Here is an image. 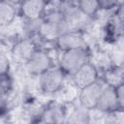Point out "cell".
Masks as SVG:
<instances>
[{"label":"cell","instance_id":"cell-1","mask_svg":"<svg viewBox=\"0 0 124 124\" xmlns=\"http://www.w3.org/2000/svg\"><path fill=\"white\" fill-rule=\"evenodd\" d=\"M90 49L78 48L61 51L58 66L68 77L75 75L82 66L90 60Z\"/></svg>","mask_w":124,"mask_h":124},{"label":"cell","instance_id":"cell-2","mask_svg":"<svg viewBox=\"0 0 124 124\" xmlns=\"http://www.w3.org/2000/svg\"><path fill=\"white\" fill-rule=\"evenodd\" d=\"M68 76L59 66H53L39 76L41 94L55 95L63 87Z\"/></svg>","mask_w":124,"mask_h":124},{"label":"cell","instance_id":"cell-3","mask_svg":"<svg viewBox=\"0 0 124 124\" xmlns=\"http://www.w3.org/2000/svg\"><path fill=\"white\" fill-rule=\"evenodd\" d=\"M24 66L30 75L40 76L55 65L46 49L37 48Z\"/></svg>","mask_w":124,"mask_h":124},{"label":"cell","instance_id":"cell-4","mask_svg":"<svg viewBox=\"0 0 124 124\" xmlns=\"http://www.w3.org/2000/svg\"><path fill=\"white\" fill-rule=\"evenodd\" d=\"M36 49L37 46L33 39L22 38L12 47L10 52L11 60H13L16 66H24Z\"/></svg>","mask_w":124,"mask_h":124},{"label":"cell","instance_id":"cell-5","mask_svg":"<svg viewBox=\"0 0 124 124\" xmlns=\"http://www.w3.org/2000/svg\"><path fill=\"white\" fill-rule=\"evenodd\" d=\"M69 104H63L54 100L46 107L41 116V122L45 124H64Z\"/></svg>","mask_w":124,"mask_h":124},{"label":"cell","instance_id":"cell-6","mask_svg":"<svg viewBox=\"0 0 124 124\" xmlns=\"http://www.w3.org/2000/svg\"><path fill=\"white\" fill-rule=\"evenodd\" d=\"M106 83L101 79V78L94 83L81 88L79 90L78 103H79L82 107L87 109L95 108L99 100V97L105 87Z\"/></svg>","mask_w":124,"mask_h":124},{"label":"cell","instance_id":"cell-7","mask_svg":"<svg viewBox=\"0 0 124 124\" xmlns=\"http://www.w3.org/2000/svg\"><path fill=\"white\" fill-rule=\"evenodd\" d=\"M55 46L61 51L88 48L83 33L78 31H69L60 36L55 42Z\"/></svg>","mask_w":124,"mask_h":124},{"label":"cell","instance_id":"cell-8","mask_svg":"<svg viewBox=\"0 0 124 124\" xmlns=\"http://www.w3.org/2000/svg\"><path fill=\"white\" fill-rule=\"evenodd\" d=\"M70 78L79 89L96 82L100 78L98 71L90 62L82 66L75 75H73Z\"/></svg>","mask_w":124,"mask_h":124},{"label":"cell","instance_id":"cell-9","mask_svg":"<svg viewBox=\"0 0 124 124\" xmlns=\"http://www.w3.org/2000/svg\"><path fill=\"white\" fill-rule=\"evenodd\" d=\"M46 2L42 0H28L19 3L20 16L24 19H38L45 16Z\"/></svg>","mask_w":124,"mask_h":124},{"label":"cell","instance_id":"cell-10","mask_svg":"<svg viewBox=\"0 0 124 124\" xmlns=\"http://www.w3.org/2000/svg\"><path fill=\"white\" fill-rule=\"evenodd\" d=\"M96 108L104 111V112H109L112 110H115L117 108H119V105H118V98H117V93H116V88L109 86V85H105Z\"/></svg>","mask_w":124,"mask_h":124},{"label":"cell","instance_id":"cell-11","mask_svg":"<svg viewBox=\"0 0 124 124\" xmlns=\"http://www.w3.org/2000/svg\"><path fill=\"white\" fill-rule=\"evenodd\" d=\"M89 62L96 68L99 75H102L103 73H105L106 71L114 66L108 50L101 46L96 47V49L90 53Z\"/></svg>","mask_w":124,"mask_h":124},{"label":"cell","instance_id":"cell-12","mask_svg":"<svg viewBox=\"0 0 124 124\" xmlns=\"http://www.w3.org/2000/svg\"><path fill=\"white\" fill-rule=\"evenodd\" d=\"M69 107L64 124H89V109L79 103L69 104Z\"/></svg>","mask_w":124,"mask_h":124},{"label":"cell","instance_id":"cell-13","mask_svg":"<svg viewBox=\"0 0 124 124\" xmlns=\"http://www.w3.org/2000/svg\"><path fill=\"white\" fill-rule=\"evenodd\" d=\"M17 10L19 8H16V5L15 3L10 1H3L0 4V23L1 26H6L13 22L17 16Z\"/></svg>","mask_w":124,"mask_h":124},{"label":"cell","instance_id":"cell-14","mask_svg":"<svg viewBox=\"0 0 124 124\" xmlns=\"http://www.w3.org/2000/svg\"><path fill=\"white\" fill-rule=\"evenodd\" d=\"M101 79L109 86L117 88L121 84H123L122 80V72H121V67L113 66L112 68L108 69L105 73L102 74Z\"/></svg>","mask_w":124,"mask_h":124},{"label":"cell","instance_id":"cell-15","mask_svg":"<svg viewBox=\"0 0 124 124\" xmlns=\"http://www.w3.org/2000/svg\"><path fill=\"white\" fill-rule=\"evenodd\" d=\"M77 6L84 15L94 17V16L100 9V1H95V0L78 1Z\"/></svg>","mask_w":124,"mask_h":124},{"label":"cell","instance_id":"cell-16","mask_svg":"<svg viewBox=\"0 0 124 124\" xmlns=\"http://www.w3.org/2000/svg\"><path fill=\"white\" fill-rule=\"evenodd\" d=\"M106 124H124V109L117 108L107 112Z\"/></svg>","mask_w":124,"mask_h":124},{"label":"cell","instance_id":"cell-17","mask_svg":"<svg viewBox=\"0 0 124 124\" xmlns=\"http://www.w3.org/2000/svg\"><path fill=\"white\" fill-rule=\"evenodd\" d=\"M117 98H118V105L119 108L124 109V84H121L116 88Z\"/></svg>","mask_w":124,"mask_h":124},{"label":"cell","instance_id":"cell-18","mask_svg":"<svg viewBox=\"0 0 124 124\" xmlns=\"http://www.w3.org/2000/svg\"><path fill=\"white\" fill-rule=\"evenodd\" d=\"M121 72H122V80H123V84H124V66L121 67Z\"/></svg>","mask_w":124,"mask_h":124},{"label":"cell","instance_id":"cell-19","mask_svg":"<svg viewBox=\"0 0 124 124\" xmlns=\"http://www.w3.org/2000/svg\"><path fill=\"white\" fill-rule=\"evenodd\" d=\"M122 66H124V55H123V58H122Z\"/></svg>","mask_w":124,"mask_h":124}]
</instances>
